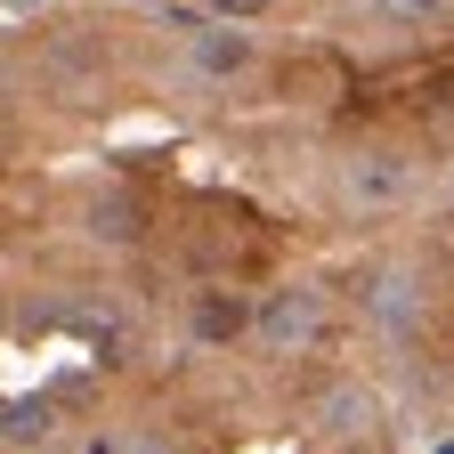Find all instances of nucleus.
I'll return each instance as SVG.
<instances>
[{
  "label": "nucleus",
  "instance_id": "ddd939ff",
  "mask_svg": "<svg viewBox=\"0 0 454 454\" xmlns=\"http://www.w3.org/2000/svg\"><path fill=\"white\" fill-rule=\"evenodd\" d=\"M446 219H454V187H446Z\"/></svg>",
  "mask_w": 454,
  "mask_h": 454
},
{
  "label": "nucleus",
  "instance_id": "f257e3e1",
  "mask_svg": "<svg viewBox=\"0 0 454 454\" xmlns=\"http://www.w3.org/2000/svg\"><path fill=\"white\" fill-rule=\"evenodd\" d=\"M325 325H333V293H325L317 276L276 284V293L252 309V340H260V357H268V365H293V357H309L317 340H325Z\"/></svg>",
  "mask_w": 454,
  "mask_h": 454
},
{
  "label": "nucleus",
  "instance_id": "f03ea898",
  "mask_svg": "<svg viewBox=\"0 0 454 454\" xmlns=\"http://www.w3.org/2000/svg\"><path fill=\"white\" fill-rule=\"evenodd\" d=\"M333 195H340V211L349 219H397L414 203V162L397 154V146H340V162H333Z\"/></svg>",
  "mask_w": 454,
  "mask_h": 454
},
{
  "label": "nucleus",
  "instance_id": "1a4fd4ad",
  "mask_svg": "<svg viewBox=\"0 0 454 454\" xmlns=\"http://www.w3.org/2000/svg\"><path fill=\"white\" fill-rule=\"evenodd\" d=\"M90 236L98 244H130L138 236V227H130V195H98L90 203Z\"/></svg>",
  "mask_w": 454,
  "mask_h": 454
},
{
  "label": "nucleus",
  "instance_id": "4468645a",
  "mask_svg": "<svg viewBox=\"0 0 454 454\" xmlns=\"http://www.w3.org/2000/svg\"><path fill=\"white\" fill-rule=\"evenodd\" d=\"M0 430H9V414H0Z\"/></svg>",
  "mask_w": 454,
  "mask_h": 454
},
{
  "label": "nucleus",
  "instance_id": "39448f33",
  "mask_svg": "<svg viewBox=\"0 0 454 454\" xmlns=\"http://www.w3.org/2000/svg\"><path fill=\"white\" fill-rule=\"evenodd\" d=\"M187 66H195L203 82H244V74L260 66V41H252L236 17H211V25L187 41Z\"/></svg>",
  "mask_w": 454,
  "mask_h": 454
},
{
  "label": "nucleus",
  "instance_id": "6e6552de",
  "mask_svg": "<svg viewBox=\"0 0 454 454\" xmlns=\"http://www.w3.org/2000/svg\"><path fill=\"white\" fill-rule=\"evenodd\" d=\"M49 430H57V406L49 397H25V406H9V430L0 438L9 446H49Z\"/></svg>",
  "mask_w": 454,
  "mask_h": 454
},
{
  "label": "nucleus",
  "instance_id": "20e7f679",
  "mask_svg": "<svg viewBox=\"0 0 454 454\" xmlns=\"http://www.w3.org/2000/svg\"><path fill=\"white\" fill-rule=\"evenodd\" d=\"M381 422H389V406H381V389H365V381H325L317 406H309V430L325 446H340V454H365L381 438Z\"/></svg>",
  "mask_w": 454,
  "mask_h": 454
},
{
  "label": "nucleus",
  "instance_id": "423d86ee",
  "mask_svg": "<svg viewBox=\"0 0 454 454\" xmlns=\"http://www.w3.org/2000/svg\"><path fill=\"white\" fill-rule=\"evenodd\" d=\"M244 333H252V309L236 293H203L195 301V340H203V349H236Z\"/></svg>",
  "mask_w": 454,
  "mask_h": 454
},
{
  "label": "nucleus",
  "instance_id": "7ed1b4c3",
  "mask_svg": "<svg viewBox=\"0 0 454 454\" xmlns=\"http://www.w3.org/2000/svg\"><path fill=\"white\" fill-rule=\"evenodd\" d=\"M357 309H365V333L381 340V349H414V340H422V317H430V284H422L414 260H373Z\"/></svg>",
  "mask_w": 454,
  "mask_h": 454
},
{
  "label": "nucleus",
  "instance_id": "f8f14e48",
  "mask_svg": "<svg viewBox=\"0 0 454 454\" xmlns=\"http://www.w3.org/2000/svg\"><path fill=\"white\" fill-rule=\"evenodd\" d=\"M430 454H454V438H446V446H430Z\"/></svg>",
  "mask_w": 454,
  "mask_h": 454
},
{
  "label": "nucleus",
  "instance_id": "0eeeda50",
  "mask_svg": "<svg viewBox=\"0 0 454 454\" xmlns=\"http://www.w3.org/2000/svg\"><path fill=\"white\" fill-rule=\"evenodd\" d=\"M357 9L373 25H389V33H438L454 17V0H357Z\"/></svg>",
  "mask_w": 454,
  "mask_h": 454
},
{
  "label": "nucleus",
  "instance_id": "9d476101",
  "mask_svg": "<svg viewBox=\"0 0 454 454\" xmlns=\"http://www.w3.org/2000/svg\"><path fill=\"white\" fill-rule=\"evenodd\" d=\"M211 17H236V25H252V17H268V0H211Z\"/></svg>",
  "mask_w": 454,
  "mask_h": 454
},
{
  "label": "nucleus",
  "instance_id": "9b49d317",
  "mask_svg": "<svg viewBox=\"0 0 454 454\" xmlns=\"http://www.w3.org/2000/svg\"><path fill=\"white\" fill-rule=\"evenodd\" d=\"M122 454H170V446H162V438H130Z\"/></svg>",
  "mask_w": 454,
  "mask_h": 454
}]
</instances>
